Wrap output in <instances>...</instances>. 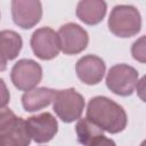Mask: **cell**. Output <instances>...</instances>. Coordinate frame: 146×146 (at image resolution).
I'll list each match as a JSON object with an SVG mask.
<instances>
[{
  "instance_id": "cell-6",
  "label": "cell",
  "mask_w": 146,
  "mask_h": 146,
  "mask_svg": "<svg viewBox=\"0 0 146 146\" xmlns=\"http://www.w3.org/2000/svg\"><path fill=\"white\" fill-rule=\"evenodd\" d=\"M31 48L34 55L42 60H50L58 56L60 41L58 33L50 27H40L31 36Z\"/></svg>"
},
{
  "instance_id": "cell-3",
  "label": "cell",
  "mask_w": 146,
  "mask_h": 146,
  "mask_svg": "<svg viewBox=\"0 0 146 146\" xmlns=\"http://www.w3.org/2000/svg\"><path fill=\"white\" fill-rule=\"evenodd\" d=\"M52 103L56 115L65 123L79 120L84 110L83 96L73 88L56 90Z\"/></svg>"
},
{
  "instance_id": "cell-14",
  "label": "cell",
  "mask_w": 146,
  "mask_h": 146,
  "mask_svg": "<svg viewBox=\"0 0 146 146\" xmlns=\"http://www.w3.org/2000/svg\"><path fill=\"white\" fill-rule=\"evenodd\" d=\"M31 143L25 120L18 117L16 124L6 133L0 135V146H26Z\"/></svg>"
},
{
  "instance_id": "cell-4",
  "label": "cell",
  "mask_w": 146,
  "mask_h": 146,
  "mask_svg": "<svg viewBox=\"0 0 146 146\" xmlns=\"http://www.w3.org/2000/svg\"><path fill=\"white\" fill-rule=\"evenodd\" d=\"M138 71L127 64H116L108 70L106 86L115 95L130 96L138 81Z\"/></svg>"
},
{
  "instance_id": "cell-16",
  "label": "cell",
  "mask_w": 146,
  "mask_h": 146,
  "mask_svg": "<svg viewBox=\"0 0 146 146\" xmlns=\"http://www.w3.org/2000/svg\"><path fill=\"white\" fill-rule=\"evenodd\" d=\"M18 117L8 107H0V135L9 131L17 122Z\"/></svg>"
},
{
  "instance_id": "cell-1",
  "label": "cell",
  "mask_w": 146,
  "mask_h": 146,
  "mask_svg": "<svg viewBox=\"0 0 146 146\" xmlns=\"http://www.w3.org/2000/svg\"><path fill=\"white\" fill-rule=\"evenodd\" d=\"M87 117L110 133L123 131L128 123L124 108L105 96H96L87 105Z\"/></svg>"
},
{
  "instance_id": "cell-15",
  "label": "cell",
  "mask_w": 146,
  "mask_h": 146,
  "mask_svg": "<svg viewBox=\"0 0 146 146\" xmlns=\"http://www.w3.org/2000/svg\"><path fill=\"white\" fill-rule=\"evenodd\" d=\"M23 40L21 35L10 30L0 31V52L7 60L15 59L21 52Z\"/></svg>"
},
{
  "instance_id": "cell-7",
  "label": "cell",
  "mask_w": 146,
  "mask_h": 146,
  "mask_svg": "<svg viewBox=\"0 0 146 146\" xmlns=\"http://www.w3.org/2000/svg\"><path fill=\"white\" fill-rule=\"evenodd\" d=\"M60 50L66 55H76L83 51L89 43V35L84 29L75 23H66L58 30Z\"/></svg>"
},
{
  "instance_id": "cell-13",
  "label": "cell",
  "mask_w": 146,
  "mask_h": 146,
  "mask_svg": "<svg viewBox=\"0 0 146 146\" xmlns=\"http://www.w3.org/2000/svg\"><path fill=\"white\" fill-rule=\"evenodd\" d=\"M55 92L56 90L46 87L33 88L25 91V94L22 96V105L26 112L40 111L52 103Z\"/></svg>"
},
{
  "instance_id": "cell-11",
  "label": "cell",
  "mask_w": 146,
  "mask_h": 146,
  "mask_svg": "<svg viewBox=\"0 0 146 146\" xmlns=\"http://www.w3.org/2000/svg\"><path fill=\"white\" fill-rule=\"evenodd\" d=\"M75 131L80 144L86 146L114 145V141L104 135V130L88 117L79 119L75 124Z\"/></svg>"
},
{
  "instance_id": "cell-9",
  "label": "cell",
  "mask_w": 146,
  "mask_h": 146,
  "mask_svg": "<svg viewBox=\"0 0 146 146\" xmlns=\"http://www.w3.org/2000/svg\"><path fill=\"white\" fill-rule=\"evenodd\" d=\"M25 124L31 139L39 144L50 141L58 131V122L49 112L30 116Z\"/></svg>"
},
{
  "instance_id": "cell-5",
  "label": "cell",
  "mask_w": 146,
  "mask_h": 146,
  "mask_svg": "<svg viewBox=\"0 0 146 146\" xmlns=\"http://www.w3.org/2000/svg\"><path fill=\"white\" fill-rule=\"evenodd\" d=\"M11 82L22 91L35 88L42 79V67L32 59H21L11 68Z\"/></svg>"
},
{
  "instance_id": "cell-17",
  "label": "cell",
  "mask_w": 146,
  "mask_h": 146,
  "mask_svg": "<svg viewBox=\"0 0 146 146\" xmlns=\"http://www.w3.org/2000/svg\"><path fill=\"white\" fill-rule=\"evenodd\" d=\"M131 54L136 60H138L140 63H145L146 55H145V36L144 35L133 42V44L131 47Z\"/></svg>"
},
{
  "instance_id": "cell-2",
  "label": "cell",
  "mask_w": 146,
  "mask_h": 146,
  "mask_svg": "<svg viewBox=\"0 0 146 146\" xmlns=\"http://www.w3.org/2000/svg\"><path fill=\"white\" fill-rule=\"evenodd\" d=\"M110 31L119 38H131L141 27V16L138 9L129 5L115 6L108 17Z\"/></svg>"
},
{
  "instance_id": "cell-12",
  "label": "cell",
  "mask_w": 146,
  "mask_h": 146,
  "mask_svg": "<svg viewBox=\"0 0 146 146\" xmlns=\"http://www.w3.org/2000/svg\"><path fill=\"white\" fill-rule=\"evenodd\" d=\"M105 0H80L76 5V17L87 25H96L106 15Z\"/></svg>"
},
{
  "instance_id": "cell-20",
  "label": "cell",
  "mask_w": 146,
  "mask_h": 146,
  "mask_svg": "<svg viewBox=\"0 0 146 146\" xmlns=\"http://www.w3.org/2000/svg\"><path fill=\"white\" fill-rule=\"evenodd\" d=\"M7 68V59L2 56V54L0 52V72L5 71Z\"/></svg>"
},
{
  "instance_id": "cell-19",
  "label": "cell",
  "mask_w": 146,
  "mask_h": 146,
  "mask_svg": "<svg viewBox=\"0 0 146 146\" xmlns=\"http://www.w3.org/2000/svg\"><path fill=\"white\" fill-rule=\"evenodd\" d=\"M137 89V92L139 95V97L145 100V97H144V92H145V78H141L140 80L137 81V84H136V88Z\"/></svg>"
},
{
  "instance_id": "cell-21",
  "label": "cell",
  "mask_w": 146,
  "mask_h": 146,
  "mask_svg": "<svg viewBox=\"0 0 146 146\" xmlns=\"http://www.w3.org/2000/svg\"><path fill=\"white\" fill-rule=\"evenodd\" d=\"M0 17H1V14H0Z\"/></svg>"
},
{
  "instance_id": "cell-8",
  "label": "cell",
  "mask_w": 146,
  "mask_h": 146,
  "mask_svg": "<svg viewBox=\"0 0 146 146\" xmlns=\"http://www.w3.org/2000/svg\"><path fill=\"white\" fill-rule=\"evenodd\" d=\"M11 17L14 23L29 30L34 27L42 17L40 0H11Z\"/></svg>"
},
{
  "instance_id": "cell-10",
  "label": "cell",
  "mask_w": 146,
  "mask_h": 146,
  "mask_svg": "<svg viewBox=\"0 0 146 146\" xmlns=\"http://www.w3.org/2000/svg\"><path fill=\"white\" fill-rule=\"evenodd\" d=\"M105 71L106 65L104 60L96 55H86L75 64V72L79 80L88 86L99 83L104 78Z\"/></svg>"
},
{
  "instance_id": "cell-18",
  "label": "cell",
  "mask_w": 146,
  "mask_h": 146,
  "mask_svg": "<svg viewBox=\"0 0 146 146\" xmlns=\"http://www.w3.org/2000/svg\"><path fill=\"white\" fill-rule=\"evenodd\" d=\"M10 102L9 90L2 79H0V107H6Z\"/></svg>"
}]
</instances>
